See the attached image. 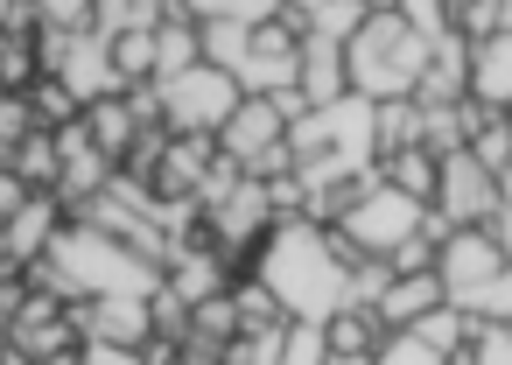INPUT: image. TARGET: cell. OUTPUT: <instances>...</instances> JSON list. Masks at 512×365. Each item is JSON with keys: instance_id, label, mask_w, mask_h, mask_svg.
Listing matches in <instances>:
<instances>
[{"instance_id": "32", "label": "cell", "mask_w": 512, "mask_h": 365, "mask_svg": "<svg viewBox=\"0 0 512 365\" xmlns=\"http://www.w3.org/2000/svg\"><path fill=\"white\" fill-rule=\"evenodd\" d=\"M29 99H36V120H43V127H71V120H85V106H78L71 85H57V78H43Z\"/></svg>"}, {"instance_id": "36", "label": "cell", "mask_w": 512, "mask_h": 365, "mask_svg": "<svg viewBox=\"0 0 512 365\" xmlns=\"http://www.w3.org/2000/svg\"><path fill=\"white\" fill-rule=\"evenodd\" d=\"M29 197H43V190H29L22 169H0V225H8L15 211H29Z\"/></svg>"}, {"instance_id": "4", "label": "cell", "mask_w": 512, "mask_h": 365, "mask_svg": "<svg viewBox=\"0 0 512 365\" xmlns=\"http://www.w3.org/2000/svg\"><path fill=\"white\" fill-rule=\"evenodd\" d=\"M344 50H351V92L372 99V106H386V99H414L421 92L435 36H421L407 15H372Z\"/></svg>"}, {"instance_id": "26", "label": "cell", "mask_w": 512, "mask_h": 365, "mask_svg": "<svg viewBox=\"0 0 512 365\" xmlns=\"http://www.w3.org/2000/svg\"><path fill=\"white\" fill-rule=\"evenodd\" d=\"M36 127H43V120H36V99H29V92H0V169L15 162V148H22Z\"/></svg>"}, {"instance_id": "1", "label": "cell", "mask_w": 512, "mask_h": 365, "mask_svg": "<svg viewBox=\"0 0 512 365\" xmlns=\"http://www.w3.org/2000/svg\"><path fill=\"white\" fill-rule=\"evenodd\" d=\"M253 274L274 288V302H281L295 323H330L337 309H351V288H358V253L344 246V232H337V225H316V218H281V225L260 239Z\"/></svg>"}, {"instance_id": "16", "label": "cell", "mask_w": 512, "mask_h": 365, "mask_svg": "<svg viewBox=\"0 0 512 365\" xmlns=\"http://www.w3.org/2000/svg\"><path fill=\"white\" fill-rule=\"evenodd\" d=\"M470 99H477V106H491V113H512V29H498V36H484V43H477Z\"/></svg>"}, {"instance_id": "34", "label": "cell", "mask_w": 512, "mask_h": 365, "mask_svg": "<svg viewBox=\"0 0 512 365\" xmlns=\"http://www.w3.org/2000/svg\"><path fill=\"white\" fill-rule=\"evenodd\" d=\"M400 15L421 29V36H442V29H456V15H463V0H400Z\"/></svg>"}, {"instance_id": "9", "label": "cell", "mask_w": 512, "mask_h": 365, "mask_svg": "<svg viewBox=\"0 0 512 365\" xmlns=\"http://www.w3.org/2000/svg\"><path fill=\"white\" fill-rule=\"evenodd\" d=\"M288 127H295V120H288V106H281V99H260V92H246V99H239V113L225 120L218 148H225L232 162L260 169V162H267V155L288 141Z\"/></svg>"}, {"instance_id": "20", "label": "cell", "mask_w": 512, "mask_h": 365, "mask_svg": "<svg viewBox=\"0 0 512 365\" xmlns=\"http://www.w3.org/2000/svg\"><path fill=\"white\" fill-rule=\"evenodd\" d=\"M456 351L428 330V323H407V330H386L379 337V351H372V365H449Z\"/></svg>"}, {"instance_id": "40", "label": "cell", "mask_w": 512, "mask_h": 365, "mask_svg": "<svg viewBox=\"0 0 512 365\" xmlns=\"http://www.w3.org/2000/svg\"><path fill=\"white\" fill-rule=\"evenodd\" d=\"M330 365H372V351H330Z\"/></svg>"}, {"instance_id": "28", "label": "cell", "mask_w": 512, "mask_h": 365, "mask_svg": "<svg viewBox=\"0 0 512 365\" xmlns=\"http://www.w3.org/2000/svg\"><path fill=\"white\" fill-rule=\"evenodd\" d=\"M372 15H379V8H372V0H330V8H323V15L309 22V36H330V43H351V36H358V29L372 22Z\"/></svg>"}, {"instance_id": "42", "label": "cell", "mask_w": 512, "mask_h": 365, "mask_svg": "<svg viewBox=\"0 0 512 365\" xmlns=\"http://www.w3.org/2000/svg\"><path fill=\"white\" fill-rule=\"evenodd\" d=\"M372 8H379V15H400V0H372Z\"/></svg>"}, {"instance_id": "6", "label": "cell", "mask_w": 512, "mask_h": 365, "mask_svg": "<svg viewBox=\"0 0 512 365\" xmlns=\"http://www.w3.org/2000/svg\"><path fill=\"white\" fill-rule=\"evenodd\" d=\"M155 99H162V120L169 134H225V120L239 113V78L218 71V64H197V71H176V78H155Z\"/></svg>"}, {"instance_id": "19", "label": "cell", "mask_w": 512, "mask_h": 365, "mask_svg": "<svg viewBox=\"0 0 512 365\" xmlns=\"http://www.w3.org/2000/svg\"><path fill=\"white\" fill-rule=\"evenodd\" d=\"M50 71H43V50H36V29H0V92H36Z\"/></svg>"}, {"instance_id": "39", "label": "cell", "mask_w": 512, "mask_h": 365, "mask_svg": "<svg viewBox=\"0 0 512 365\" xmlns=\"http://www.w3.org/2000/svg\"><path fill=\"white\" fill-rule=\"evenodd\" d=\"M0 365H36V358H29V351H22V344L8 337V351H0Z\"/></svg>"}, {"instance_id": "38", "label": "cell", "mask_w": 512, "mask_h": 365, "mask_svg": "<svg viewBox=\"0 0 512 365\" xmlns=\"http://www.w3.org/2000/svg\"><path fill=\"white\" fill-rule=\"evenodd\" d=\"M281 8H295V15H302V22H316V15H323V8H330V0H281Z\"/></svg>"}, {"instance_id": "22", "label": "cell", "mask_w": 512, "mask_h": 365, "mask_svg": "<svg viewBox=\"0 0 512 365\" xmlns=\"http://www.w3.org/2000/svg\"><path fill=\"white\" fill-rule=\"evenodd\" d=\"M379 169H386V183H400V190H407V197H421V204H435V197H442V155H435V148L386 155Z\"/></svg>"}, {"instance_id": "31", "label": "cell", "mask_w": 512, "mask_h": 365, "mask_svg": "<svg viewBox=\"0 0 512 365\" xmlns=\"http://www.w3.org/2000/svg\"><path fill=\"white\" fill-rule=\"evenodd\" d=\"M449 365H512V323H477V337Z\"/></svg>"}, {"instance_id": "24", "label": "cell", "mask_w": 512, "mask_h": 365, "mask_svg": "<svg viewBox=\"0 0 512 365\" xmlns=\"http://www.w3.org/2000/svg\"><path fill=\"white\" fill-rule=\"evenodd\" d=\"M463 316H477V323H512V267H498L484 288H470V295H449Z\"/></svg>"}, {"instance_id": "10", "label": "cell", "mask_w": 512, "mask_h": 365, "mask_svg": "<svg viewBox=\"0 0 512 365\" xmlns=\"http://www.w3.org/2000/svg\"><path fill=\"white\" fill-rule=\"evenodd\" d=\"M498 267H512V260H505V246H498L491 225H456V232L442 239V281H449V295L484 288Z\"/></svg>"}, {"instance_id": "25", "label": "cell", "mask_w": 512, "mask_h": 365, "mask_svg": "<svg viewBox=\"0 0 512 365\" xmlns=\"http://www.w3.org/2000/svg\"><path fill=\"white\" fill-rule=\"evenodd\" d=\"M183 15L190 22H246V29H260V22L281 15V0H183Z\"/></svg>"}, {"instance_id": "30", "label": "cell", "mask_w": 512, "mask_h": 365, "mask_svg": "<svg viewBox=\"0 0 512 365\" xmlns=\"http://www.w3.org/2000/svg\"><path fill=\"white\" fill-rule=\"evenodd\" d=\"M274 365H330V330H323V323H288Z\"/></svg>"}, {"instance_id": "41", "label": "cell", "mask_w": 512, "mask_h": 365, "mask_svg": "<svg viewBox=\"0 0 512 365\" xmlns=\"http://www.w3.org/2000/svg\"><path fill=\"white\" fill-rule=\"evenodd\" d=\"M498 197H505V204H512V162H505V176H498Z\"/></svg>"}, {"instance_id": "14", "label": "cell", "mask_w": 512, "mask_h": 365, "mask_svg": "<svg viewBox=\"0 0 512 365\" xmlns=\"http://www.w3.org/2000/svg\"><path fill=\"white\" fill-rule=\"evenodd\" d=\"M302 99L309 106H337L351 99V50L330 36H302Z\"/></svg>"}, {"instance_id": "37", "label": "cell", "mask_w": 512, "mask_h": 365, "mask_svg": "<svg viewBox=\"0 0 512 365\" xmlns=\"http://www.w3.org/2000/svg\"><path fill=\"white\" fill-rule=\"evenodd\" d=\"M491 232H498V246H505V260H512V204H505V211L491 218Z\"/></svg>"}, {"instance_id": "11", "label": "cell", "mask_w": 512, "mask_h": 365, "mask_svg": "<svg viewBox=\"0 0 512 365\" xmlns=\"http://www.w3.org/2000/svg\"><path fill=\"white\" fill-rule=\"evenodd\" d=\"M78 309V330L85 337H106V344H155V295H106V302H71Z\"/></svg>"}, {"instance_id": "5", "label": "cell", "mask_w": 512, "mask_h": 365, "mask_svg": "<svg viewBox=\"0 0 512 365\" xmlns=\"http://www.w3.org/2000/svg\"><path fill=\"white\" fill-rule=\"evenodd\" d=\"M428 211L435 204H421V197H407L400 183H386V169H379V183L337 218V232H344V246L358 253V260H393L414 232H428Z\"/></svg>"}, {"instance_id": "7", "label": "cell", "mask_w": 512, "mask_h": 365, "mask_svg": "<svg viewBox=\"0 0 512 365\" xmlns=\"http://www.w3.org/2000/svg\"><path fill=\"white\" fill-rule=\"evenodd\" d=\"M435 211L449 218V225H491L498 211H505V197H498V176L470 155V148H456V155H442V197H435Z\"/></svg>"}, {"instance_id": "3", "label": "cell", "mask_w": 512, "mask_h": 365, "mask_svg": "<svg viewBox=\"0 0 512 365\" xmlns=\"http://www.w3.org/2000/svg\"><path fill=\"white\" fill-rule=\"evenodd\" d=\"M288 148H295V176L309 190V211L316 197H330L337 183H358L379 169V106L372 99H337V106H309L295 127H288Z\"/></svg>"}, {"instance_id": "33", "label": "cell", "mask_w": 512, "mask_h": 365, "mask_svg": "<svg viewBox=\"0 0 512 365\" xmlns=\"http://www.w3.org/2000/svg\"><path fill=\"white\" fill-rule=\"evenodd\" d=\"M29 8H36V22L43 29H92V15H99V0H29Z\"/></svg>"}, {"instance_id": "35", "label": "cell", "mask_w": 512, "mask_h": 365, "mask_svg": "<svg viewBox=\"0 0 512 365\" xmlns=\"http://www.w3.org/2000/svg\"><path fill=\"white\" fill-rule=\"evenodd\" d=\"M78 358H85V365H148V351H134V344H106V337H85Z\"/></svg>"}, {"instance_id": "15", "label": "cell", "mask_w": 512, "mask_h": 365, "mask_svg": "<svg viewBox=\"0 0 512 365\" xmlns=\"http://www.w3.org/2000/svg\"><path fill=\"white\" fill-rule=\"evenodd\" d=\"M442 302H449V281H442V274H393V281H386V295L372 302V316H379L386 330H407V323L435 316Z\"/></svg>"}, {"instance_id": "2", "label": "cell", "mask_w": 512, "mask_h": 365, "mask_svg": "<svg viewBox=\"0 0 512 365\" xmlns=\"http://www.w3.org/2000/svg\"><path fill=\"white\" fill-rule=\"evenodd\" d=\"M29 288H50L64 302H106V295H162L169 288V267L134 253L127 239L99 232L92 218H64L50 253L29 267Z\"/></svg>"}, {"instance_id": "12", "label": "cell", "mask_w": 512, "mask_h": 365, "mask_svg": "<svg viewBox=\"0 0 512 365\" xmlns=\"http://www.w3.org/2000/svg\"><path fill=\"white\" fill-rule=\"evenodd\" d=\"M57 225H64V204L57 197H29V211H15L8 225H0V274H29L50 253Z\"/></svg>"}, {"instance_id": "43", "label": "cell", "mask_w": 512, "mask_h": 365, "mask_svg": "<svg viewBox=\"0 0 512 365\" xmlns=\"http://www.w3.org/2000/svg\"><path fill=\"white\" fill-rule=\"evenodd\" d=\"M0 351H8V330H0Z\"/></svg>"}, {"instance_id": "13", "label": "cell", "mask_w": 512, "mask_h": 365, "mask_svg": "<svg viewBox=\"0 0 512 365\" xmlns=\"http://www.w3.org/2000/svg\"><path fill=\"white\" fill-rule=\"evenodd\" d=\"M470 64H477V43L463 29H442L435 36V57H428V78H421V106H463L470 99Z\"/></svg>"}, {"instance_id": "21", "label": "cell", "mask_w": 512, "mask_h": 365, "mask_svg": "<svg viewBox=\"0 0 512 365\" xmlns=\"http://www.w3.org/2000/svg\"><path fill=\"white\" fill-rule=\"evenodd\" d=\"M8 169H22V183L29 190H43V197H57V176H64V148H57V127H36L22 148H15V162Z\"/></svg>"}, {"instance_id": "8", "label": "cell", "mask_w": 512, "mask_h": 365, "mask_svg": "<svg viewBox=\"0 0 512 365\" xmlns=\"http://www.w3.org/2000/svg\"><path fill=\"white\" fill-rule=\"evenodd\" d=\"M50 78L71 85L78 106H99V99H120V92H127V78H120V64H113V43H106L99 29H78V36L64 43V57H57Z\"/></svg>"}, {"instance_id": "18", "label": "cell", "mask_w": 512, "mask_h": 365, "mask_svg": "<svg viewBox=\"0 0 512 365\" xmlns=\"http://www.w3.org/2000/svg\"><path fill=\"white\" fill-rule=\"evenodd\" d=\"M169 15H176V0H99V15H92V29H99L106 43H120V36L162 29Z\"/></svg>"}, {"instance_id": "29", "label": "cell", "mask_w": 512, "mask_h": 365, "mask_svg": "<svg viewBox=\"0 0 512 365\" xmlns=\"http://www.w3.org/2000/svg\"><path fill=\"white\" fill-rule=\"evenodd\" d=\"M113 64H120L127 92H134V85H155V29H141V36H120V43H113Z\"/></svg>"}, {"instance_id": "17", "label": "cell", "mask_w": 512, "mask_h": 365, "mask_svg": "<svg viewBox=\"0 0 512 365\" xmlns=\"http://www.w3.org/2000/svg\"><path fill=\"white\" fill-rule=\"evenodd\" d=\"M85 127H92V141L113 155V162H127L134 148H141V134H148V120L134 113V99L120 92V99H99V106H85Z\"/></svg>"}, {"instance_id": "27", "label": "cell", "mask_w": 512, "mask_h": 365, "mask_svg": "<svg viewBox=\"0 0 512 365\" xmlns=\"http://www.w3.org/2000/svg\"><path fill=\"white\" fill-rule=\"evenodd\" d=\"M323 330H330V351H379V337H386V323L372 309H337Z\"/></svg>"}, {"instance_id": "23", "label": "cell", "mask_w": 512, "mask_h": 365, "mask_svg": "<svg viewBox=\"0 0 512 365\" xmlns=\"http://www.w3.org/2000/svg\"><path fill=\"white\" fill-rule=\"evenodd\" d=\"M470 155L491 169V176H505V162H512V113H491V106H477V127H470Z\"/></svg>"}]
</instances>
